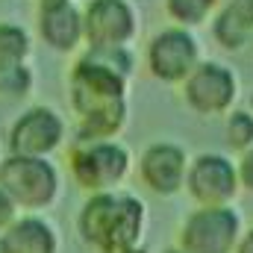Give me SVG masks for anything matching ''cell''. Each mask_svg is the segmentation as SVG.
I'll return each instance as SVG.
<instances>
[{
	"mask_svg": "<svg viewBox=\"0 0 253 253\" xmlns=\"http://www.w3.org/2000/svg\"><path fill=\"white\" fill-rule=\"evenodd\" d=\"M191 194L206 206H221L236 194V168L224 156H200L189 174Z\"/></svg>",
	"mask_w": 253,
	"mask_h": 253,
	"instance_id": "obj_8",
	"label": "cell"
},
{
	"mask_svg": "<svg viewBox=\"0 0 253 253\" xmlns=\"http://www.w3.org/2000/svg\"><path fill=\"white\" fill-rule=\"evenodd\" d=\"M239 236V215L224 206L194 212L183 230L186 253H230Z\"/></svg>",
	"mask_w": 253,
	"mask_h": 253,
	"instance_id": "obj_3",
	"label": "cell"
},
{
	"mask_svg": "<svg viewBox=\"0 0 253 253\" xmlns=\"http://www.w3.org/2000/svg\"><path fill=\"white\" fill-rule=\"evenodd\" d=\"M215 42L227 50H239L253 36V0H227L212 24Z\"/></svg>",
	"mask_w": 253,
	"mask_h": 253,
	"instance_id": "obj_10",
	"label": "cell"
},
{
	"mask_svg": "<svg viewBox=\"0 0 253 253\" xmlns=\"http://www.w3.org/2000/svg\"><path fill=\"white\" fill-rule=\"evenodd\" d=\"M239 253H253V230L245 236V242L239 245Z\"/></svg>",
	"mask_w": 253,
	"mask_h": 253,
	"instance_id": "obj_20",
	"label": "cell"
},
{
	"mask_svg": "<svg viewBox=\"0 0 253 253\" xmlns=\"http://www.w3.org/2000/svg\"><path fill=\"white\" fill-rule=\"evenodd\" d=\"M218 0H168V12L183 24H200L206 21L209 9H215Z\"/></svg>",
	"mask_w": 253,
	"mask_h": 253,
	"instance_id": "obj_16",
	"label": "cell"
},
{
	"mask_svg": "<svg viewBox=\"0 0 253 253\" xmlns=\"http://www.w3.org/2000/svg\"><path fill=\"white\" fill-rule=\"evenodd\" d=\"M77 168V180L83 186H91V189H100V186H109L115 183L126 168V156L124 150L112 147V144H100V147H91L88 153L77 156L74 162Z\"/></svg>",
	"mask_w": 253,
	"mask_h": 253,
	"instance_id": "obj_9",
	"label": "cell"
},
{
	"mask_svg": "<svg viewBox=\"0 0 253 253\" xmlns=\"http://www.w3.org/2000/svg\"><path fill=\"white\" fill-rule=\"evenodd\" d=\"M3 253H53V236L39 221H24L0 242Z\"/></svg>",
	"mask_w": 253,
	"mask_h": 253,
	"instance_id": "obj_14",
	"label": "cell"
},
{
	"mask_svg": "<svg viewBox=\"0 0 253 253\" xmlns=\"http://www.w3.org/2000/svg\"><path fill=\"white\" fill-rule=\"evenodd\" d=\"M251 106H253V100H251Z\"/></svg>",
	"mask_w": 253,
	"mask_h": 253,
	"instance_id": "obj_22",
	"label": "cell"
},
{
	"mask_svg": "<svg viewBox=\"0 0 253 253\" xmlns=\"http://www.w3.org/2000/svg\"><path fill=\"white\" fill-rule=\"evenodd\" d=\"M9 215H12V203H9V197L0 191V227L9 221Z\"/></svg>",
	"mask_w": 253,
	"mask_h": 253,
	"instance_id": "obj_19",
	"label": "cell"
},
{
	"mask_svg": "<svg viewBox=\"0 0 253 253\" xmlns=\"http://www.w3.org/2000/svg\"><path fill=\"white\" fill-rule=\"evenodd\" d=\"M150 68L162 80H183L197 68V42L186 30H165L150 44Z\"/></svg>",
	"mask_w": 253,
	"mask_h": 253,
	"instance_id": "obj_6",
	"label": "cell"
},
{
	"mask_svg": "<svg viewBox=\"0 0 253 253\" xmlns=\"http://www.w3.org/2000/svg\"><path fill=\"white\" fill-rule=\"evenodd\" d=\"M44 3H50V0H44Z\"/></svg>",
	"mask_w": 253,
	"mask_h": 253,
	"instance_id": "obj_21",
	"label": "cell"
},
{
	"mask_svg": "<svg viewBox=\"0 0 253 253\" xmlns=\"http://www.w3.org/2000/svg\"><path fill=\"white\" fill-rule=\"evenodd\" d=\"M121 74H115L109 65L91 56L80 62L74 74V103L85 115V132H112L121 124Z\"/></svg>",
	"mask_w": 253,
	"mask_h": 253,
	"instance_id": "obj_1",
	"label": "cell"
},
{
	"mask_svg": "<svg viewBox=\"0 0 253 253\" xmlns=\"http://www.w3.org/2000/svg\"><path fill=\"white\" fill-rule=\"evenodd\" d=\"M242 183L253 191V147L245 153V159H242Z\"/></svg>",
	"mask_w": 253,
	"mask_h": 253,
	"instance_id": "obj_18",
	"label": "cell"
},
{
	"mask_svg": "<svg viewBox=\"0 0 253 253\" xmlns=\"http://www.w3.org/2000/svg\"><path fill=\"white\" fill-rule=\"evenodd\" d=\"M141 224V203L132 197H97L83 212V233L106 253H126Z\"/></svg>",
	"mask_w": 253,
	"mask_h": 253,
	"instance_id": "obj_2",
	"label": "cell"
},
{
	"mask_svg": "<svg viewBox=\"0 0 253 253\" xmlns=\"http://www.w3.org/2000/svg\"><path fill=\"white\" fill-rule=\"evenodd\" d=\"M56 141H59V121L44 109H36L27 118H21L15 132H12V147L18 153H24V156L44 153Z\"/></svg>",
	"mask_w": 253,
	"mask_h": 253,
	"instance_id": "obj_11",
	"label": "cell"
},
{
	"mask_svg": "<svg viewBox=\"0 0 253 253\" xmlns=\"http://www.w3.org/2000/svg\"><path fill=\"white\" fill-rule=\"evenodd\" d=\"M27 53V36L18 27H0V71L21 65V56Z\"/></svg>",
	"mask_w": 253,
	"mask_h": 253,
	"instance_id": "obj_15",
	"label": "cell"
},
{
	"mask_svg": "<svg viewBox=\"0 0 253 253\" xmlns=\"http://www.w3.org/2000/svg\"><path fill=\"white\" fill-rule=\"evenodd\" d=\"M186 97L197 112H221L233 103L236 97V77L230 68L218 62L197 65L186 80Z\"/></svg>",
	"mask_w": 253,
	"mask_h": 253,
	"instance_id": "obj_4",
	"label": "cell"
},
{
	"mask_svg": "<svg viewBox=\"0 0 253 253\" xmlns=\"http://www.w3.org/2000/svg\"><path fill=\"white\" fill-rule=\"evenodd\" d=\"M227 138L239 150L251 147L253 144V115H248V112H233L230 115V124H227Z\"/></svg>",
	"mask_w": 253,
	"mask_h": 253,
	"instance_id": "obj_17",
	"label": "cell"
},
{
	"mask_svg": "<svg viewBox=\"0 0 253 253\" xmlns=\"http://www.w3.org/2000/svg\"><path fill=\"white\" fill-rule=\"evenodd\" d=\"M80 33H83V21H80L77 9L68 0H50V3H44V9H42V36L53 47H59V50L74 47L77 39H80Z\"/></svg>",
	"mask_w": 253,
	"mask_h": 253,
	"instance_id": "obj_13",
	"label": "cell"
},
{
	"mask_svg": "<svg viewBox=\"0 0 253 253\" xmlns=\"http://www.w3.org/2000/svg\"><path fill=\"white\" fill-rule=\"evenodd\" d=\"M132 33V12L124 0H91L85 12V36L94 47H115Z\"/></svg>",
	"mask_w": 253,
	"mask_h": 253,
	"instance_id": "obj_7",
	"label": "cell"
},
{
	"mask_svg": "<svg viewBox=\"0 0 253 253\" xmlns=\"http://www.w3.org/2000/svg\"><path fill=\"white\" fill-rule=\"evenodd\" d=\"M141 174L156 191L171 194L183 183V153L171 144H159V147L147 150V156L141 162Z\"/></svg>",
	"mask_w": 253,
	"mask_h": 253,
	"instance_id": "obj_12",
	"label": "cell"
},
{
	"mask_svg": "<svg viewBox=\"0 0 253 253\" xmlns=\"http://www.w3.org/2000/svg\"><path fill=\"white\" fill-rule=\"evenodd\" d=\"M0 180L9 194H15L21 203H44L53 186H56V177H53V168L33 159V156H15L9 159L3 168H0Z\"/></svg>",
	"mask_w": 253,
	"mask_h": 253,
	"instance_id": "obj_5",
	"label": "cell"
}]
</instances>
